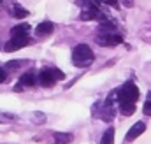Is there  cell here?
<instances>
[{
  "mask_svg": "<svg viewBox=\"0 0 151 144\" xmlns=\"http://www.w3.org/2000/svg\"><path fill=\"white\" fill-rule=\"evenodd\" d=\"M137 99H139V88H137L132 81L125 83V84L118 90V102H119V104H121V102H132V104H135Z\"/></svg>",
  "mask_w": 151,
  "mask_h": 144,
  "instance_id": "cell-3",
  "label": "cell"
},
{
  "mask_svg": "<svg viewBox=\"0 0 151 144\" xmlns=\"http://www.w3.org/2000/svg\"><path fill=\"white\" fill-rule=\"evenodd\" d=\"M53 30H55V25H53L51 21H42L40 25H37V28H35V35L37 37H47L49 34H53Z\"/></svg>",
  "mask_w": 151,
  "mask_h": 144,
  "instance_id": "cell-9",
  "label": "cell"
},
{
  "mask_svg": "<svg viewBox=\"0 0 151 144\" xmlns=\"http://www.w3.org/2000/svg\"><path fill=\"white\" fill-rule=\"evenodd\" d=\"M12 120H16V116H12V114H0V121H12Z\"/></svg>",
  "mask_w": 151,
  "mask_h": 144,
  "instance_id": "cell-18",
  "label": "cell"
},
{
  "mask_svg": "<svg viewBox=\"0 0 151 144\" xmlns=\"http://www.w3.org/2000/svg\"><path fill=\"white\" fill-rule=\"evenodd\" d=\"M144 130H146V123H144V121H137V123H134L132 128L127 132V137H125V139H127L128 143H132V141H135L141 134H144Z\"/></svg>",
  "mask_w": 151,
  "mask_h": 144,
  "instance_id": "cell-8",
  "label": "cell"
},
{
  "mask_svg": "<svg viewBox=\"0 0 151 144\" xmlns=\"http://www.w3.org/2000/svg\"><path fill=\"white\" fill-rule=\"evenodd\" d=\"M53 139H55V144H69L72 141V134H67V132H55Z\"/></svg>",
  "mask_w": 151,
  "mask_h": 144,
  "instance_id": "cell-11",
  "label": "cell"
},
{
  "mask_svg": "<svg viewBox=\"0 0 151 144\" xmlns=\"http://www.w3.org/2000/svg\"><path fill=\"white\" fill-rule=\"evenodd\" d=\"M28 42H30V40H28V35L11 37V40L4 46V49H5L7 53H12V51H18V49H21V48H25Z\"/></svg>",
  "mask_w": 151,
  "mask_h": 144,
  "instance_id": "cell-5",
  "label": "cell"
},
{
  "mask_svg": "<svg viewBox=\"0 0 151 144\" xmlns=\"http://www.w3.org/2000/svg\"><path fill=\"white\" fill-rule=\"evenodd\" d=\"M100 118H102L104 121H111V120L114 118V107L111 106V104H104V109H102Z\"/></svg>",
  "mask_w": 151,
  "mask_h": 144,
  "instance_id": "cell-13",
  "label": "cell"
},
{
  "mask_svg": "<svg viewBox=\"0 0 151 144\" xmlns=\"http://www.w3.org/2000/svg\"><path fill=\"white\" fill-rule=\"evenodd\" d=\"M142 112H144L146 116H151V91L148 93V99H146V102H144V107H142Z\"/></svg>",
  "mask_w": 151,
  "mask_h": 144,
  "instance_id": "cell-17",
  "label": "cell"
},
{
  "mask_svg": "<svg viewBox=\"0 0 151 144\" xmlns=\"http://www.w3.org/2000/svg\"><path fill=\"white\" fill-rule=\"evenodd\" d=\"M125 7H134V0H119Z\"/></svg>",
  "mask_w": 151,
  "mask_h": 144,
  "instance_id": "cell-21",
  "label": "cell"
},
{
  "mask_svg": "<svg viewBox=\"0 0 151 144\" xmlns=\"http://www.w3.org/2000/svg\"><path fill=\"white\" fill-rule=\"evenodd\" d=\"M12 16L18 18V19H21V18H27V16H28V11L23 9L19 4H16V5H12Z\"/></svg>",
  "mask_w": 151,
  "mask_h": 144,
  "instance_id": "cell-15",
  "label": "cell"
},
{
  "mask_svg": "<svg viewBox=\"0 0 151 144\" xmlns=\"http://www.w3.org/2000/svg\"><path fill=\"white\" fill-rule=\"evenodd\" d=\"M35 84H37L35 74H34V72H27V74H23V76L19 77V83L14 86V90H16V91H23V88H27V86H35Z\"/></svg>",
  "mask_w": 151,
  "mask_h": 144,
  "instance_id": "cell-6",
  "label": "cell"
},
{
  "mask_svg": "<svg viewBox=\"0 0 151 144\" xmlns=\"http://www.w3.org/2000/svg\"><path fill=\"white\" fill-rule=\"evenodd\" d=\"M95 40H97V44H100V46H118V44H121L123 42V37L119 35L118 32H99L97 37H95Z\"/></svg>",
  "mask_w": 151,
  "mask_h": 144,
  "instance_id": "cell-4",
  "label": "cell"
},
{
  "mask_svg": "<svg viewBox=\"0 0 151 144\" xmlns=\"http://www.w3.org/2000/svg\"><path fill=\"white\" fill-rule=\"evenodd\" d=\"M93 60H95V55L88 44H77L72 49V63L76 67H81V69L90 67Z\"/></svg>",
  "mask_w": 151,
  "mask_h": 144,
  "instance_id": "cell-1",
  "label": "cell"
},
{
  "mask_svg": "<svg viewBox=\"0 0 151 144\" xmlns=\"http://www.w3.org/2000/svg\"><path fill=\"white\" fill-rule=\"evenodd\" d=\"M65 76H63V72L58 71V69H53V67H46V69H42V71L39 72L37 76V83L40 86H46V88H49V86H53L56 81H62Z\"/></svg>",
  "mask_w": 151,
  "mask_h": 144,
  "instance_id": "cell-2",
  "label": "cell"
},
{
  "mask_svg": "<svg viewBox=\"0 0 151 144\" xmlns=\"http://www.w3.org/2000/svg\"><path fill=\"white\" fill-rule=\"evenodd\" d=\"M100 144H114V128L113 127H109V128L104 132V135H102V139H100Z\"/></svg>",
  "mask_w": 151,
  "mask_h": 144,
  "instance_id": "cell-14",
  "label": "cell"
},
{
  "mask_svg": "<svg viewBox=\"0 0 151 144\" xmlns=\"http://www.w3.org/2000/svg\"><path fill=\"white\" fill-rule=\"evenodd\" d=\"M21 65H27V60H14V62H9V63H7V69L14 71V69H19Z\"/></svg>",
  "mask_w": 151,
  "mask_h": 144,
  "instance_id": "cell-16",
  "label": "cell"
},
{
  "mask_svg": "<svg viewBox=\"0 0 151 144\" xmlns=\"http://www.w3.org/2000/svg\"><path fill=\"white\" fill-rule=\"evenodd\" d=\"M119 112L123 116H132L135 112V104H132V102H121L119 104Z\"/></svg>",
  "mask_w": 151,
  "mask_h": 144,
  "instance_id": "cell-12",
  "label": "cell"
},
{
  "mask_svg": "<svg viewBox=\"0 0 151 144\" xmlns=\"http://www.w3.org/2000/svg\"><path fill=\"white\" fill-rule=\"evenodd\" d=\"M5 79H7V72L0 69V83H5Z\"/></svg>",
  "mask_w": 151,
  "mask_h": 144,
  "instance_id": "cell-20",
  "label": "cell"
},
{
  "mask_svg": "<svg viewBox=\"0 0 151 144\" xmlns=\"http://www.w3.org/2000/svg\"><path fill=\"white\" fill-rule=\"evenodd\" d=\"M30 32V25L28 23H19L11 30V37H18V35H28Z\"/></svg>",
  "mask_w": 151,
  "mask_h": 144,
  "instance_id": "cell-10",
  "label": "cell"
},
{
  "mask_svg": "<svg viewBox=\"0 0 151 144\" xmlns=\"http://www.w3.org/2000/svg\"><path fill=\"white\" fill-rule=\"evenodd\" d=\"M79 19H83V21H93V19L104 21V19H107V18H106L99 9H83L81 14H79Z\"/></svg>",
  "mask_w": 151,
  "mask_h": 144,
  "instance_id": "cell-7",
  "label": "cell"
},
{
  "mask_svg": "<svg viewBox=\"0 0 151 144\" xmlns=\"http://www.w3.org/2000/svg\"><path fill=\"white\" fill-rule=\"evenodd\" d=\"M102 2H104V4H107V5H111V7H114V9H118V7H119V5H118V2H119V0H102Z\"/></svg>",
  "mask_w": 151,
  "mask_h": 144,
  "instance_id": "cell-19",
  "label": "cell"
}]
</instances>
